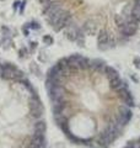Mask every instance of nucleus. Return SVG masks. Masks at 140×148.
<instances>
[{
  "label": "nucleus",
  "mask_w": 140,
  "mask_h": 148,
  "mask_svg": "<svg viewBox=\"0 0 140 148\" xmlns=\"http://www.w3.org/2000/svg\"><path fill=\"white\" fill-rule=\"evenodd\" d=\"M46 89L55 123L74 145L109 148L133 119L128 83L103 59L79 53L59 59L47 72Z\"/></svg>",
  "instance_id": "f257e3e1"
},
{
  "label": "nucleus",
  "mask_w": 140,
  "mask_h": 148,
  "mask_svg": "<svg viewBox=\"0 0 140 148\" xmlns=\"http://www.w3.org/2000/svg\"><path fill=\"white\" fill-rule=\"evenodd\" d=\"M59 5L46 18L55 32L85 46L88 38L97 49L109 51L128 43L140 31V0H50ZM48 3V4H49Z\"/></svg>",
  "instance_id": "f03ea898"
},
{
  "label": "nucleus",
  "mask_w": 140,
  "mask_h": 148,
  "mask_svg": "<svg viewBox=\"0 0 140 148\" xmlns=\"http://www.w3.org/2000/svg\"><path fill=\"white\" fill-rule=\"evenodd\" d=\"M4 66V77L3 79H7V80H14V78H15V74L17 72V67L14 66L11 63H5L3 64Z\"/></svg>",
  "instance_id": "7ed1b4c3"
},
{
  "label": "nucleus",
  "mask_w": 140,
  "mask_h": 148,
  "mask_svg": "<svg viewBox=\"0 0 140 148\" xmlns=\"http://www.w3.org/2000/svg\"><path fill=\"white\" fill-rule=\"evenodd\" d=\"M46 130H47V125L44 119L37 120V121L33 122V133H36V135H44Z\"/></svg>",
  "instance_id": "20e7f679"
},
{
  "label": "nucleus",
  "mask_w": 140,
  "mask_h": 148,
  "mask_svg": "<svg viewBox=\"0 0 140 148\" xmlns=\"http://www.w3.org/2000/svg\"><path fill=\"white\" fill-rule=\"evenodd\" d=\"M124 148H140V136H138L137 138H133L132 141H129L128 145Z\"/></svg>",
  "instance_id": "39448f33"
},
{
  "label": "nucleus",
  "mask_w": 140,
  "mask_h": 148,
  "mask_svg": "<svg viewBox=\"0 0 140 148\" xmlns=\"http://www.w3.org/2000/svg\"><path fill=\"white\" fill-rule=\"evenodd\" d=\"M11 46H12L11 37H4V40L1 41V47L4 49H9V48H11Z\"/></svg>",
  "instance_id": "423d86ee"
},
{
  "label": "nucleus",
  "mask_w": 140,
  "mask_h": 148,
  "mask_svg": "<svg viewBox=\"0 0 140 148\" xmlns=\"http://www.w3.org/2000/svg\"><path fill=\"white\" fill-rule=\"evenodd\" d=\"M29 53H30V51H29V48L27 47H21L20 49H18V57H20L21 59L23 58H27L29 57Z\"/></svg>",
  "instance_id": "0eeeda50"
},
{
  "label": "nucleus",
  "mask_w": 140,
  "mask_h": 148,
  "mask_svg": "<svg viewBox=\"0 0 140 148\" xmlns=\"http://www.w3.org/2000/svg\"><path fill=\"white\" fill-rule=\"evenodd\" d=\"M30 69H31V72L33 74H36L37 77L41 75V69H39V67H38V64L37 63H31L30 64Z\"/></svg>",
  "instance_id": "6e6552de"
},
{
  "label": "nucleus",
  "mask_w": 140,
  "mask_h": 148,
  "mask_svg": "<svg viewBox=\"0 0 140 148\" xmlns=\"http://www.w3.org/2000/svg\"><path fill=\"white\" fill-rule=\"evenodd\" d=\"M27 26H29L30 30H39L41 29V25L37 21H31V22L27 24Z\"/></svg>",
  "instance_id": "1a4fd4ad"
},
{
  "label": "nucleus",
  "mask_w": 140,
  "mask_h": 148,
  "mask_svg": "<svg viewBox=\"0 0 140 148\" xmlns=\"http://www.w3.org/2000/svg\"><path fill=\"white\" fill-rule=\"evenodd\" d=\"M43 42H44L47 46H50V45H53L54 40H53V37H52V36L46 35V36H43Z\"/></svg>",
  "instance_id": "9d476101"
},
{
  "label": "nucleus",
  "mask_w": 140,
  "mask_h": 148,
  "mask_svg": "<svg viewBox=\"0 0 140 148\" xmlns=\"http://www.w3.org/2000/svg\"><path fill=\"white\" fill-rule=\"evenodd\" d=\"M1 31H3V36H4V37H11L12 32H11V30L9 29L7 26H3V27H1Z\"/></svg>",
  "instance_id": "9b49d317"
},
{
  "label": "nucleus",
  "mask_w": 140,
  "mask_h": 148,
  "mask_svg": "<svg viewBox=\"0 0 140 148\" xmlns=\"http://www.w3.org/2000/svg\"><path fill=\"white\" fill-rule=\"evenodd\" d=\"M36 49H37V42H30V46H29L30 52H35Z\"/></svg>",
  "instance_id": "f8f14e48"
},
{
  "label": "nucleus",
  "mask_w": 140,
  "mask_h": 148,
  "mask_svg": "<svg viewBox=\"0 0 140 148\" xmlns=\"http://www.w3.org/2000/svg\"><path fill=\"white\" fill-rule=\"evenodd\" d=\"M22 32L25 36H30V29H29V26H27V24L22 26Z\"/></svg>",
  "instance_id": "ddd939ff"
},
{
  "label": "nucleus",
  "mask_w": 140,
  "mask_h": 148,
  "mask_svg": "<svg viewBox=\"0 0 140 148\" xmlns=\"http://www.w3.org/2000/svg\"><path fill=\"white\" fill-rule=\"evenodd\" d=\"M38 59L41 62H47V57H46V54H44V52L42 51V52L39 53V56H38Z\"/></svg>",
  "instance_id": "4468645a"
},
{
  "label": "nucleus",
  "mask_w": 140,
  "mask_h": 148,
  "mask_svg": "<svg viewBox=\"0 0 140 148\" xmlns=\"http://www.w3.org/2000/svg\"><path fill=\"white\" fill-rule=\"evenodd\" d=\"M25 5H26V0H23V1H21V4H20V8H18V12L20 14H22L23 10H25Z\"/></svg>",
  "instance_id": "2eb2a0df"
},
{
  "label": "nucleus",
  "mask_w": 140,
  "mask_h": 148,
  "mask_svg": "<svg viewBox=\"0 0 140 148\" xmlns=\"http://www.w3.org/2000/svg\"><path fill=\"white\" fill-rule=\"evenodd\" d=\"M20 4H21V1H18V0L14 3V4H12V9H14V10H15V11L18 10V8H20Z\"/></svg>",
  "instance_id": "dca6fc26"
},
{
  "label": "nucleus",
  "mask_w": 140,
  "mask_h": 148,
  "mask_svg": "<svg viewBox=\"0 0 140 148\" xmlns=\"http://www.w3.org/2000/svg\"><path fill=\"white\" fill-rule=\"evenodd\" d=\"M3 77H4V66L0 64V79H3Z\"/></svg>",
  "instance_id": "f3484780"
},
{
  "label": "nucleus",
  "mask_w": 140,
  "mask_h": 148,
  "mask_svg": "<svg viewBox=\"0 0 140 148\" xmlns=\"http://www.w3.org/2000/svg\"><path fill=\"white\" fill-rule=\"evenodd\" d=\"M0 47H1V41H0Z\"/></svg>",
  "instance_id": "a211bd4d"
}]
</instances>
